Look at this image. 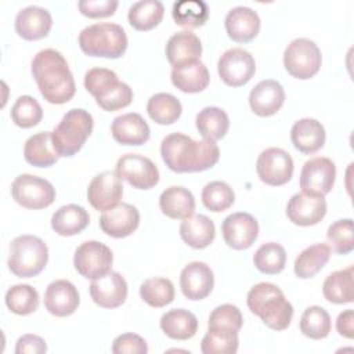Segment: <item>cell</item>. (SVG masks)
<instances>
[{"label":"cell","instance_id":"cell-1","mask_svg":"<svg viewBox=\"0 0 354 354\" xmlns=\"http://www.w3.org/2000/svg\"><path fill=\"white\" fill-rule=\"evenodd\" d=\"M160 155L166 166L176 173H195L213 167L220 158L214 141H195L183 133H171L162 140Z\"/></svg>","mask_w":354,"mask_h":354},{"label":"cell","instance_id":"cell-2","mask_svg":"<svg viewBox=\"0 0 354 354\" xmlns=\"http://www.w3.org/2000/svg\"><path fill=\"white\" fill-rule=\"evenodd\" d=\"M32 75L41 95L50 104L61 105L75 95L73 75L65 57L54 48L40 50L33 57Z\"/></svg>","mask_w":354,"mask_h":354},{"label":"cell","instance_id":"cell-3","mask_svg":"<svg viewBox=\"0 0 354 354\" xmlns=\"http://www.w3.org/2000/svg\"><path fill=\"white\" fill-rule=\"evenodd\" d=\"M249 310L274 330H283L290 325L293 307L283 292L271 282L256 283L246 297Z\"/></svg>","mask_w":354,"mask_h":354},{"label":"cell","instance_id":"cell-4","mask_svg":"<svg viewBox=\"0 0 354 354\" xmlns=\"http://www.w3.org/2000/svg\"><path fill=\"white\" fill-rule=\"evenodd\" d=\"M79 46L90 57L119 58L127 48V36L120 25L101 22L82 29Z\"/></svg>","mask_w":354,"mask_h":354},{"label":"cell","instance_id":"cell-5","mask_svg":"<svg viewBox=\"0 0 354 354\" xmlns=\"http://www.w3.org/2000/svg\"><path fill=\"white\" fill-rule=\"evenodd\" d=\"M93 116L82 109H69L51 131L53 145L59 156H73L79 152L93 131Z\"/></svg>","mask_w":354,"mask_h":354},{"label":"cell","instance_id":"cell-6","mask_svg":"<svg viewBox=\"0 0 354 354\" xmlns=\"http://www.w3.org/2000/svg\"><path fill=\"white\" fill-rule=\"evenodd\" d=\"M48 260V248L35 235H19L10 243L8 268L19 278H32L41 272Z\"/></svg>","mask_w":354,"mask_h":354},{"label":"cell","instance_id":"cell-7","mask_svg":"<svg viewBox=\"0 0 354 354\" xmlns=\"http://www.w3.org/2000/svg\"><path fill=\"white\" fill-rule=\"evenodd\" d=\"M322 55L315 41L299 37L292 40L283 51V66L296 79H310L318 73Z\"/></svg>","mask_w":354,"mask_h":354},{"label":"cell","instance_id":"cell-8","mask_svg":"<svg viewBox=\"0 0 354 354\" xmlns=\"http://www.w3.org/2000/svg\"><path fill=\"white\" fill-rule=\"evenodd\" d=\"M12 199L26 209H44L55 201L50 181L33 174H19L11 184Z\"/></svg>","mask_w":354,"mask_h":354},{"label":"cell","instance_id":"cell-9","mask_svg":"<svg viewBox=\"0 0 354 354\" xmlns=\"http://www.w3.org/2000/svg\"><path fill=\"white\" fill-rule=\"evenodd\" d=\"M112 250L102 242L86 241L75 250L73 266L87 279H97L106 275L112 268Z\"/></svg>","mask_w":354,"mask_h":354},{"label":"cell","instance_id":"cell-10","mask_svg":"<svg viewBox=\"0 0 354 354\" xmlns=\"http://www.w3.org/2000/svg\"><path fill=\"white\" fill-rule=\"evenodd\" d=\"M116 174L137 189H149L159 183V170L147 156L126 153L118 159Z\"/></svg>","mask_w":354,"mask_h":354},{"label":"cell","instance_id":"cell-11","mask_svg":"<svg viewBox=\"0 0 354 354\" xmlns=\"http://www.w3.org/2000/svg\"><path fill=\"white\" fill-rule=\"evenodd\" d=\"M256 171L263 183L279 187L290 181L293 176V159L285 149L271 147L259 155Z\"/></svg>","mask_w":354,"mask_h":354},{"label":"cell","instance_id":"cell-12","mask_svg":"<svg viewBox=\"0 0 354 354\" xmlns=\"http://www.w3.org/2000/svg\"><path fill=\"white\" fill-rule=\"evenodd\" d=\"M336 178V166L329 158L317 156L308 159L300 171L301 192L314 196H325L330 192Z\"/></svg>","mask_w":354,"mask_h":354},{"label":"cell","instance_id":"cell-13","mask_svg":"<svg viewBox=\"0 0 354 354\" xmlns=\"http://www.w3.org/2000/svg\"><path fill=\"white\" fill-rule=\"evenodd\" d=\"M217 71L225 84L239 87L253 77L256 72V62L249 51L241 47H234L220 57Z\"/></svg>","mask_w":354,"mask_h":354},{"label":"cell","instance_id":"cell-14","mask_svg":"<svg viewBox=\"0 0 354 354\" xmlns=\"http://www.w3.org/2000/svg\"><path fill=\"white\" fill-rule=\"evenodd\" d=\"M123 195V185L116 171H102L88 184L87 201L100 212H106L119 205Z\"/></svg>","mask_w":354,"mask_h":354},{"label":"cell","instance_id":"cell-15","mask_svg":"<svg viewBox=\"0 0 354 354\" xmlns=\"http://www.w3.org/2000/svg\"><path fill=\"white\" fill-rule=\"evenodd\" d=\"M221 231L223 238L230 248L235 250H243L250 248L257 239L259 223L252 214L236 212L224 218Z\"/></svg>","mask_w":354,"mask_h":354},{"label":"cell","instance_id":"cell-16","mask_svg":"<svg viewBox=\"0 0 354 354\" xmlns=\"http://www.w3.org/2000/svg\"><path fill=\"white\" fill-rule=\"evenodd\" d=\"M326 214V201L324 196H314L306 192L295 194L286 205L288 218L301 227L318 224Z\"/></svg>","mask_w":354,"mask_h":354},{"label":"cell","instance_id":"cell-17","mask_svg":"<svg viewBox=\"0 0 354 354\" xmlns=\"http://www.w3.org/2000/svg\"><path fill=\"white\" fill-rule=\"evenodd\" d=\"M90 296L102 308H116L126 301L127 282L119 272L109 271L106 275L93 279Z\"/></svg>","mask_w":354,"mask_h":354},{"label":"cell","instance_id":"cell-18","mask_svg":"<svg viewBox=\"0 0 354 354\" xmlns=\"http://www.w3.org/2000/svg\"><path fill=\"white\" fill-rule=\"evenodd\" d=\"M140 224V212L130 203H119L104 212L100 217V228L112 238H126L131 235Z\"/></svg>","mask_w":354,"mask_h":354},{"label":"cell","instance_id":"cell-19","mask_svg":"<svg viewBox=\"0 0 354 354\" xmlns=\"http://www.w3.org/2000/svg\"><path fill=\"white\" fill-rule=\"evenodd\" d=\"M214 286L212 268L203 261L187 264L180 274V288L189 300H202L210 295Z\"/></svg>","mask_w":354,"mask_h":354},{"label":"cell","instance_id":"cell-20","mask_svg":"<svg viewBox=\"0 0 354 354\" xmlns=\"http://www.w3.org/2000/svg\"><path fill=\"white\" fill-rule=\"evenodd\" d=\"M80 303L76 286L68 279L53 281L44 293L46 310L55 317H68L73 314Z\"/></svg>","mask_w":354,"mask_h":354},{"label":"cell","instance_id":"cell-21","mask_svg":"<svg viewBox=\"0 0 354 354\" xmlns=\"http://www.w3.org/2000/svg\"><path fill=\"white\" fill-rule=\"evenodd\" d=\"M53 26L50 11L39 6H28L15 17V30L25 40H39L48 35Z\"/></svg>","mask_w":354,"mask_h":354},{"label":"cell","instance_id":"cell-22","mask_svg":"<svg viewBox=\"0 0 354 354\" xmlns=\"http://www.w3.org/2000/svg\"><path fill=\"white\" fill-rule=\"evenodd\" d=\"M285 101V91L279 82L266 79L259 82L249 94V105L259 116H271L277 113Z\"/></svg>","mask_w":354,"mask_h":354},{"label":"cell","instance_id":"cell-23","mask_svg":"<svg viewBox=\"0 0 354 354\" xmlns=\"http://www.w3.org/2000/svg\"><path fill=\"white\" fill-rule=\"evenodd\" d=\"M224 26L230 39L238 43H248L260 30V17L250 7L238 6L227 12Z\"/></svg>","mask_w":354,"mask_h":354},{"label":"cell","instance_id":"cell-24","mask_svg":"<svg viewBox=\"0 0 354 354\" xmlns=\"http://www.w3.org/2000/svg\"><path fill=\"white\" fill-rule=\"evenodd\" d=\"M111 133L113 140L122 145H141L148 141L151 130L140 113L129 112L113 119Z\"/></svg>","mask_w":354,"mask_h":354},{"label":"cell","instance_id":"cell-25","mask_svg":"<svg viewBox=\"0 0 354 354\" xmlns=\"http://www.w3.org/2000/svg\"><path fill=\"white\" fill-rule=\"evenodd\" d=\"M201 54L202 43L199 37L191 30L177 32L167 40L166 57L173 66L199 61Z\"/></svg>","mask_w":354,"mask_h":354},{"label":"cell","instance_id":"cell-26","mask_svg":"<svg viewBox=\"0 0 354 354\" xmlns=\"http://www.w3.org/2000/svg\"><path fill=\"white\" fill-rule=\"evenodd\" d=\"M325 129L317 119H299L290 129L292 144L303 153H314L319 151L325 144Z\"/></svg>","mask_w":354,"mask_h":354},{"label":"cell","instance_id":"cell-27","mask_svg":"<svg viewBox=\"0 0 354 354\" xmlns=\"http://www.w3.org/2000/svg\"><path fill=\"white\" fill-rule=\"evenodd\" d=\"M159 207L169 218L184 220L194 214L195 198L189 189L181 185H171L160 194Z\"/></svg>","mask_w":354,"mask_h":354},{"label":"cell","instance_id":"cell-28","mask_svg":"<svg viewBox=\"0 0 354 354\" xmlns=\"http://www.w3.org/2000/svg\"><path fill=\"white\" fill-rule=\"evenodd\" d=\"M180 236L188 246L194 249H205L213 242L216 227L207 216L192 214L183 220L180 225Z\"/></svg>","mask_w":354,"mask_h":354},{"label":"cell","instance_id":"cell-29","mask_svg":"<svg viewBox=\"0 0 354 354\" xmlns=\"http://www.w3.org/2000/svg\"><path fill=\"white\" fill-rule=\"evenodd\" d=\"M171 83L183 93H199L205 90L210 82V75L206 65L201 61L173 66Z\"/></svg>","mask_w":354,"mask_h":354},{"label":"cell","instance_id":"cell-30","mask_svg":"<svg viewBox=\"0 0 354 354\" xmlns=\"http://www.w3.org/2000/svg\"><path fill=\"white\" fill-rule=\"evenodd\" d=\"M90 223L87 210L76 203L61 206L51 217L53 230L61 236H72L82 232Z\"/></svg>","mask_w":354,"mask_h":354},{"label":"cell","instance_id":"cell-31","mask_svg":"<svg viewBox=\"0 0 354 354\" xmlns=\"http://www.w3.org/2000/svg\"><path fill=\"white\" fill-rule=\"evenodd\" d=\"M160 329L170 339L187 340L195 336L198 330V319L188 310L173 308L162 315Z\"/></svg>","mask_w":354,"mask_h":354},{"label":"cell","instance_id":"cell-32","mask_svg":"<svg viewBox=\"0 0 354 354\" xmlns=\"http://www.w3.org/2000/svg\"><path fill=\"white\" fill-rule=\"evenodd\" d=\"M25 160L36 167H48L53 166L59 155L57 153L53 140L51 131H41L30 136L24 147Z\"/></svg>","mask_w":354,"mask_h":354},{"label":"cell","instance_id":"cell-33","mask_svg":"<svg viewBox=\"0 0 354 354\" xmlns=\"http://www.w3.org/2000/svg\"><path fill=\"white\" fill-rule=\"evenodd\" d=\"M353 270V266H350L326 277L322 285V293L328 301L335 304H346L354 300Z\"/></svg>","mask_w":354,"mask_h":354},{"label":"cell","instance_id":"cell-34","mask_svg":"<svg viewBox=\"0 0 354 354\" xmlns=\"http://www.w3.org/2000/svg\"><path fill=\"white\" fill-rule=\"evenodd\" d=\"M329 257L330 248L326 243L311 245L301 250L296 257L293 264L295 274L301 279L313 278L325 267V264L329 261Z\"/></svg>","mask_w":354,"mask_h":354},{"label":"cell","instance_id":"cell-35","mask_svg":"<svg viewBox=\"0 0 354 354\" xmlns=\"http://www.w3.org/2000/svg\"><path fill=\"white\" fill-rule=\"evenodd\" d=\"M195 123L203 140L209 141H217L223 138L230 127V119L227 112L217 106H206L199 111Z\"/></svg>","mask_w":354,"mask_h":354},{"label":"cell","instance_id":"cell-36","mask_svg":"<svg viewBox=\"0 0 354 354\" xmlns=\"http://www.w3.org/2000/svg\"><path fill=\"white\" fill-rule=\"evenodd\" d=\"M165 7L159 0H141L130 6L127 12L129 24L137 30H151L163 18Z\"/></svg>","mask_w":354,"mask_h":354},{"label":"cell","instance_id":"cell-37","mask_svg":"<svg viewBox=\"0 0 354 354\" xmlns=\"http://www.w3.org/2000/svg\"><path fill=\"white\" fill-rule=\"evenodd\" d=\"M147 112L155 123L171 124L181 116L183 106L173 94L156 93L148 100Z\"/></svg>","mask_w":354,"mask_h":354},{"label":"cell","instance_id":"cell-38","mask_svg":"<svg viewBox=\"0 0 354 354\" xmlns=\"http://www.w3.org/2000/svg\"><path fill=\"white\" fill-rule=\"evenodd\" d=\"M171 15L178 26L194 29L205 25L209 18V7L201 0H181L173 4Z\"/></svg>","mask_w":354,"mask_h":354},{"label":"cell","instance_id":"cell-39","mask_svg":"<svg viewBox=\"0 0 354 354\" xmlns=\"http://www.w3.org/2000/svg\"><path fill=\"white\" fill-rule=\"evenodd\" d=\"M6 306L17 315H29L39 307V293L28 283H18L6 292Z\"/></svg>","mask_w":354,"mask_h":354},{"label":"cell","instance_id":"cell-40","mask_svg":"<svg viewBox=\"0 0 354 354\" xmlns=\"http://www.w3.org/2000/svg\"><path fill=\"white\" fill-rule=\"evenodd\" d=\"M332 328L330 315L321 306H310L300 317V330L304 336L319 340L329 335Z\"/></svg>","mask_w":354,"mask_h":354},{"label":"cell","instance_id":"cell-41","mask_svg":"<svg viewBox=\"0 0 354 354\" xmlns=\"http://www.w3.org/2000/svg\"><path fill=\"white\" fill-rule=\"evenodd\" d=\"M253 263L256 268L268 275L281 272L285 268L286 252L285 248L277 242L263 243L253 256Z\"/></svg>","mask_w":354,"mask_h":354},{"label":"cell","instance_id":"cell-42","mask_svg":"<svg viewBox=\"0 0 354 354\" xmlns=\"http://www.w3.org/2000/svg\"><path fill=\"white\" fill-rule=\"evenodd\" d=\"M141 299L151 307L160 308L170 304L174 299L173 282L167 278H149L145 279L140 286Z\"/></svg>","mask_w":354,"mask_h":354},{"label":"cell","instance_id":"cell-43","mask_svg":"<svg viewBox=\"0 0 354 354\" xmlns=\"http://www.w3.org/2000/svg\"><path fill=\"white\" fill-rule=\"evenodd\" d=\"M235 194L224 181H210L202 189V203L210 212H224L232 206Z\"/></svg>","mask_w":354,"mask_h":354},{"label":"cell","instance_id":"cell-44","mask_svg":"<svg viewBox=\"0 0 354 354\" xmlns=\"http://www.w3.org/2000/svg\"><path fill=\"white\" fill-rule=\"evenodd\" d=\"M243 318L241 310L230 303L217 306L209 317L207 329L220 332H235L238 333L242 328Z\"/></svg>","mask_w":354,"mask_h":354},{"label":"cell","instance_id":"cell-45","mask_svg":"<svg viewBox=\"0 0 354 354\" xmlns=\"http://www.w3.org/2000/svg\"><path fill=\"white\" fill-rule=\"evenodd\" d=\"M43 118V109L36 98L32 95H21L11 108L12 122L22 127L29 129L36 126Z\"/></svg>","mask_w":354,"mask_h":354},{"label":"cell","instance_id":"cell-46","mask_svg":"<svg viewBox=\"0 0 354 354\" xmlns=\"http://www.w3.org/2000/svg\"><path fill=\"white\" fill-rule=\"evenodd\" d=\"M326 239L337 254H347L354 249L353 220L343 218L332 223L326 231Z\"/></svg>","mask_w":354,"mask_h":354},{"label":"cell","instance_id":"cell-47","mask_svg":"<svg viewBox=\"0 0 354 354\" xmlns=\"http://www.w3.org/2000/svg\"><path fill=\"white\" fill-rule=\"evenodd\" d=\"M238 333L209 330L201 342L203 354H234L238 351Z\"/></svg>","mask_w":354,"mask_h":354},{"label":"cell","instance_id":"cell-48","mask_svg":"<svg viewBox=\"0 0 354 354\" xmlns=\"http://www.w3.org/2000/svg\"><path fill=\"white\" fill-rule=\"evenodd\" d=\"M118 83V75L106 68H91L84 75V87L94 98L101 97Z\"/></svg>","mask_w":354,"mask_h":354},{"label":"cell","instance_id":"cell-49","mask_svg":"<svg viewBox=\"0 0 354 354\" xmlns=\"http://www.w3.org/2000/svg\"><path fill=\"white\" fill-rule=\"evenodd\" d=\"M133 101V90L129 84L119 82L115 87L106 91L104 95L95 98V102L100 108L108 112H113L122 108H126Z\"/></svg>","mask_w":354,"mask_h":354},{"label":"cell","instance_id":"cell-50","mask_svg":"<svg viewBox=\"0 0 354 354\" xmlns=\"http://www.w3.org/2000/svg\"><path fill=\"white\" fill-rule=\"evenodd\" d=\"M113 354H147L148 344L140 335L122 333L115 337L112 344Z\"/></svg>","mask_w":354,"mask_h":354},{"label":"cell","instance_id":"cell-51","mask_svg":"<svg viewBox=\"0 0 354 354\" xmlns=\"http://www.w3.org/2000/svg\"><path fill=\"white\" fill-rule=\"evenodd\" d=\"M118 4L116 0H82L77 3V7L88 18H104L113 15Z\"/></svg>","mask_w":354,"mask_h":354},{"label":"cell","instance_id":"cell-52","mask_svg":"<svg viewBox=\"0 0 354 354\" xmlns=\"http://www.w3.org/2000/svg\"><path fill=\"white\" fill-rule=\"evenodd\" d=\"M46 351H47V344L44 339L30 333L21 336L15 344L17 354H41Z\"/></svg>","mask_w":354,"mask_h":354},{"label":"cell","instance_id":"cell-53","mask_svg":"<svg viewBox=\"0 0 354 354\" xmlns=\"http://www.w3.org/2000/svg\"><path fill=\"white\" fill-rule=\"evenodd\" d=\"M336 329L340 336L353 339L354 336V311L351 308L344 310L336 319Z\"/></svg>","mask_w":354,"mask_h":354}]
</instances>
